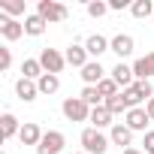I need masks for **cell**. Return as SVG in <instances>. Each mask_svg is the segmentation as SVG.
<instances>
[{
	"mask_svg": "<svg viewBox=\"0 0 154 154\" xmlns=\"http://www.w3.org/2000/svg\"><path fill=\"white\" fill-rule=\"evenodd\" d=\"M60 112H63L66 121H91V106L82 97H66L60 103Z\"/></svg>",
	"mask_w": 154,
	"mask_h": 154,
	"instance_id": "1",
	"label": "cell"
},
{
	"mask_svg": "<svg viewBox=\"0 0 154 154\" xmlns=\"http://www.w3.org/2000/svg\"><path fill=\"white\" fill-rule=\"evenodd\" d=\"M151 97H154V88H151V82H142V79H136V82L124 91V100H127L130 109H139V103H148Z\"/></svg>",
	"mask_w": 154,
	"mask_h": 154,
	"instance_id": "2",
	"label": "cell"
},
{
	"mask_svg": "<svg viewBox=\"0 0 154 154\" xmlns=\"http://www.w3.org/2000/svg\"><path fill=\"white\" fill-rule=\"evenodd\" d=\"M79 142H82V148H85V154H106L109 151V139L100 133V130H94V127H88V130H82V136H79Z\"/></svg>",
	"mask_w": 154,
	"mask_h": 154,
	"instance_id": "3",
	"label": "cell"
},
{
	"mask_svg": "<svg viewBox=\"0 0 154 154\" xmlns=\"http://www.w3.org/2000/svg\"><path fill=\"white\" fill-rule=\"evenodd\" d=\"M36 15H42L48 24H54V21H66L69 9L63 3H57V0H39L36 3Z\"/></svg>",
	"mask_w": 154,
	"mask_h": 154,
	"instance_id": "4",
	"label": "cell"
},
{
	"mask_svg": "<svg viewBox=\"0 0 154 154\" xmlns=\"http://www.w3.org/2000/svg\"><path fill=\"white\" fill-rule=\"evenodd\" d=\"M63 145H66L63 133H60V130H48V133L42 136V142L36 145V154H60Z\"/></svg>",
	"mask_w": 154,
	"mask_h": 154,
	"instance_id": "5",
	"label": "cell"
},
{
	"mask_svg": "<svg viewBox=\"0 0 154 154\" xmlns=\"http://www.w3.org/2000/svg\"><path fill=\"white\" fill-rule=\"evenodd\" d=\"M39 63H42V69L45 72H60L63 69V63H66V54H60L57 48H42V54H39Z\"/></svg>",
	"mask_w": 154,
	"mask_h": 154,
	"instance_id": "6",
	"label": "cell"
},
{
	"mask_svg": "<svg viewBox=\"0 0 154 154\" xmlns=\"http://www.w3.org/2000/svg\"><path fill=\"white\" fill-rule=\"evenodd\" d=\"M124 124L133 130V133H148V124H151V115L139 106V109H130L127 115H124Z\"/></svg>",
	"mask_w": 154,
	"mask_h": 154,
	"instance_id": "7",
	"label": "cell"
},
{
	"mask_svg": "<svg viewBox=\"0 0 154 154\" xmlns=\"http://www.w3.org/2000/svg\"><path fill=\"white\" fill-rule=\"evenodd\" d=\"M0 36L6 42H15L24 36V21H15V18H0Z\"/></svg>",
	"mask_w": 154,
	"mask_h": 154,
	"instance_id": "8",
	"label": "cell"
},
{
	"mask_svg": "<svg viewBox=\"0 0 154 154\" xmlns=\"http://www.w3.org/2000/svg\"><path fill=\"white\" fill-rule=\"evenodd\" d=\"M133 45H136V42H133L130 33H118L115 39H109V51H115L118 60H121V57H130V54H133Z\"/></svg>",
	"mask_w": 154,
	"mask_h": 154,
	"instance_id": "9",
	"label": "cell"
},
{
	"mask_svg": "<svg viewBox=\"0 0 154 154\" xmlns=\"http://www.w3.org/2000/svg\"><path fill=\"white\" fill-rule=\"evenodd\" d=\"M133 75H136V79H142V82H148L151 75H154V51L142 54V57L133 63Z\"/></svg>",
	"mask_w": 154,
	"mask_h": 154,
	"instance_id": "10",
	"label": "cell"
},
{
	"mask_svg": "<svg viewBox=\"0 0 154 154\" xmlns=\"http://www.w3.org/2000/svg\"><path fill=\"white\" fill-rule=\"evenodd\" d=\"M112 79L118 82V88H124V91H127V88L136 82V75H133V66H127V63H121V60H118V63L112 66Z\"/></svg>",
	"mask_w": 154,
	"mask_h": 154,
	"instance_id": "11",
	"label": "cell"
},
{
	"mask_svg": "<svg viewBox=\"0 0 154 154\" xmlns=\"http://www.w3.org/2000/svg\"><path fill=\"white\" fill-rule=\"evenodd\" d=\"M15 94H18V100H24V103H33L36 97H39V88H36V82H30V79H21L15 82Z\"/></svg>",
	"mask_w": 154,
	"mask_h": 154,
	"instance_id": "12",
	"label": "cell"
},
{
	"mask_svg": "<svg viewBox=\"0 0 154 154\" xmlns=\"http://www.w3.org/2000/svg\"><path fill=\"white\" fill-rule=\"evenodd\" d=\"M91 127L94 130H103V127H115V121H112V112L106 109V106H97V109H91Z\"/></svg>",
	"mask_w": 154,
	"mask_h": 154,
	"instance_id": "13",
	"label": "cell"
},
{
	"mask_svg": "<svg viewBox=\"0 0 154 154\" xmlns=\"http://www.w3.org/2000/svg\"><path fill=\"white\" fill-rule=\"evenodd\" d=\"M42 130H39V124H33V121H27L24 127H21V133H18V139H21V145H39L42 142Z\"/></svg>",
	"mask_w": 154,
	"mask_h": 154,
	"instance_id": "14",
	"label": "cell"
},
{
	"mask_svg": "<svg viewBox=\"0 0 154 154\" xmlns=\"http://www.w3.org/2000/svg\"><path fill=\"white\" fill-rule=\"evenodd\" d=\"M82 79H85V85H94V88H97V85L106 79V69L100 66V60H91V63L82 69Z\"/></svg>",
	"mask_w": 154,
	"mask_h": 154,
	"instance_id": "15",
	"label": "cell"
},
{
	"mask_svg": "<svg viewBox=\"0 0 154 154\" xmlns=\"http://www.w3.org/2000/svg\"><path fill=\"white\" fill-rule=\"evenodd\" d=\"M66 63L85 69V66L91 63V60H88V48H85V45H69V48H66Z\"/></svg>",
	"mask_w": 154,
	"mask_h": 154,
	"instance_id": "16",
	"label": "cell"
},
{
	"mask_svg": "<svg viewBox=\"0 0 154 154\" xmlns=\"http://www.w3.org/2000/svg\"><path fill=\"white\" fill-rule=\"evenodd\" d=\"M21 133V127H18V118L12 115V112H6L3 118H0V136H3V142H9L12 136H18Z\"/></svg>",
	"mask_w": 154,
	"mask_h": 154,
	"instance_id": "17",
	"label": "cell"
},
{
	"mask_svg": "<svg viewBox=\"0 0 154 154\" xmlns=\"http://www.w3.org/2000/svg\"><path fill=\"white\" fill-rule=\"evenodd\" d=\"M109 142H115V145H124V148H130V142H133V130H130L127 124H115V127L109 130Z\"/></svg>",
	"mask_w": 154,
	"mask_h": 154,
	"instance_id": "18",
	"label": "cell"
},
{
	"mask_svg": "<svg viewBox=\"0 0 154 154\" xmlns=\"http://www.w3.org/2000/svg\"><path fill=\"white\" fill-rule=\"evenodd\" d=\"M45 24H48V21L33 12V15L24 18V33H27V36H42V33H45Z\"/></svg>",
	"mask_w": 154,
	"mask_h": 154,
	"instance_id": "19",
	"label": "cell"
},
{
	"mask_svg": "<svg viewBox=\"0 0 154 154\" xmlns=\"http://www.w3.org/2000/svg\"><path fill=\"white\" fill-rule=\"evenodd\" d=\"M85 48H88V54L100 57L103 51H109V39H106V36H100V33H91V36L85 39Z\"/></svg>",
	"mask_w": 154,
	"mask_h": 154,
	"instance_id": "20",
	"label": "cell"
},
{
	"mask_svg": "<svg viewBox=\"0 0 154 154\" xmlns=\"http://www.w3.org/2000/svg\"><path fill=\"white\" fill-rule=\"evenodd\" d=\"M21 72H24V79H30V82H39L42 75H45L42 63H39V60H33V57H27V60L21 63Z\"/></svg>",
	"mask_w": 154,
	"mask_h": 154,
	"instance_id": "21",
	"label": "cell"
},
{
	"mask_svg": "<svg viewBox=\"0 0 154 154\" xmlns=\"http://www.w3.org/2000/svg\"><path fill=\"white\" fill-rule=\"evenodd\" d=\"M36 88H39V94H45V97H48V94H57V88H60V79H57L54 72H45L42 79L36 82Z\"/></svg>",
	"mask_w": 154,
	"mask_h": 154,
	"instance_id": "22",
	"label": "cell"
},
{
	"mask_svg": "<svg viewBox=\"0 0 154 154\" xmlns=\"http://www.w3.org/2000/svg\"><path fill=\"white\" fill-rule=\"evenodd\" d=\"M97 91H100V97H103V103H106L109 97H118V82L112 79V75H106V79L97 85Z\"/></svg>",
	"mask_w": 154,
	"mask_h": 154,
	"instance_id": "23",
	"label": "cell"
},
{
	"mask_svg": "<svg viewBox=\"0 0 154 154\" xmlns=\"http://www.w3.org/2000/svg\"><path fill=\"white\" fill-rule=\"evenodd\" d=\"M79 97H82V100H85V103H88L91 109H97V106H103V97H100V91H97L94 85H85Z\"/></svg>",
	"mask_w": 154,
	"mask_h": 154,
	"instance_id": "24",
	"label": "cell"
},
{
	"mask_svg": "<svg viewBox=\"0 0 154 154\" xmlns=\"http://www.w3.org/2000/svg\"><path fill=\"white\" fill-rule=\"evenodd\" d=\"M103 106H106V109H109L112 115H121V112L127 115V112H130V106H127V100H124V94H118V97H109V100H106Z\"/></svg>",
	"mask_w": 154,
	"mask_h": 154,
	"instance_id": "25",
	"label": "cell"
},
{
	"mask_svg": "<svg viewBox=\"0 0 154 154\" xmlns=\"http://www.w3.org/2000/svg\"><path fill=\"white\" fill-rule=\"evenodd\" d=\"M130 12H133V18H148V15H154V3L151 0H136Z\"/></svg>",
	"mask_w": 154,
	"mask_h": 154,
	"instance_id": "26",
	"label": "cell"
},
{
	"mask_svg": "<svg viewBox=\"0 0 154 154\" xmlns=\"http://www.w3.org/2000/svg\"><path fill=\"white\" fill-rule=\"evenodd\" d=\"M106 12H109V3H103V0H91V3H88V15L91 18H100Z\"/></svg>",
	"mask_w": 154,
	"mask_h": 154,
	"instance_id": "27",
	"label": "cell"
},
{
	"mask_svg": "<svg viewBox=\"0 0 154 154\" xmlns=\"http://www.w3.org/2000/svg\"><path fill=\"white\" fill-rule=\"evenodd\" d=\"M0 9H3L6 15H21L24 12V3H0Z\"/></svg>",
	"mask_w": 154,
	"mask_h": 154,
	"instance_id": "28",
	"label": "cell"
},
{
	"mask_svg": "<svg viewBox=\"0 0 154 154\" xmlns=\"http://www.w3.org/2000/svg\"><path fill=\"white\" fill-rule=\"evenodd\" d=\"M9 63H12V51L0 48V69H9Z\"/></svg>",
	"mask_w": 154,
	"mask_h": 154,
	"instance_id": "29",
	"label": "cell"
},
{
	"mask_svg": "<svg viewBox=\"0 0 154 154\" xmlns=\"http://www.w3.org/2000/svg\"><path fill=\"white\" fill-rule=\"evenodd\" d=\"M145 154H154V130L145 133Z\"/></svg>",
	"mask_w": 154,
	"mask_h": 154,
	"instance_id": "30",
	"label": "cell"
},
{
	"mask_svg": "<svg viewBox=\"0 0 154 154\" xmlns=\"http://www.w3.org/2000/svg\"><path fill=\"white\" fill-rule=\"evenodd\" d=\"M124 6H133L127 0H109V9H124Z\"/></svg>",
	"mask_w": 154,
	"mask_h": 154,
	"instance_id": "31",
	"label": "cell"
},
{
	"mask_svg": "<svg viewBox=\"0 0 154 154\" xmlns=\"http://www.w3.org/2000/svg\"><path fill=\"white\" fill-rule=\"evenodd\" d=\"M145 112H148V115H151V121H154V97L145 103Z\"/></svg>",
	"mask_w": 154,
	"mask_h": 154,
	"instance_id": "32",
	"label": "cell"
},
{
	"mask_svg": "<svg viewBox=\"0 0 154 154\" xmlns=\"http://www.w3.org/2000/svg\"><path fill=\"white\" fill-rule=\"evenodd\" d=\"M124 154H145V151H139V148H124Z\"/></svg>",
	"mask_w": 154,
	"mask_h": 154,
	"instance_id": "33",
	"label": "cell"
},
{
	"mask_svg": "<svg viewBox=\"0 0 154 154\" xmlns=\"http://www.w3.org/2000/svg\"><path fill=\"white\" fill-rule=\"evenodd\" d=\"M79 154H85V151H79Z\"/></svg>",
	"mask_w": 154,
	"mask_h": 154,
	"instance_id": "34",
	"label": "cell"
},
{
	"mask_svg": "<svg viewBox=\"0 0 154 154\" xmlns=\"http://www.w3.org/2000/svg\"><path fill=\"white\" fill-rule=\"evenodd\" d=\"M3 154H6V151H3Z\"/></svg>",
	"mask_w": 154,
	"mask_h": 154,
	"instance_id": "35",
	"label": "cell"
}]
</instances>
